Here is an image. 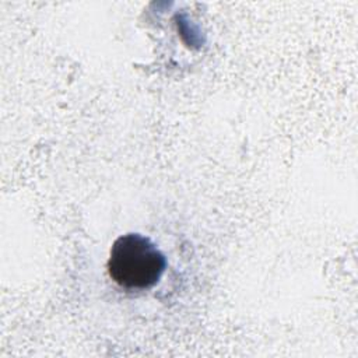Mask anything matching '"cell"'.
Segmentation results:
<instances>
[{
	"label": "cell",
	"mask_w": 358,
	"mask_h": 358,
	"mask_svg": "<svg viewBox=\"0 0 358 358\" xmlns=\"http://www.w3.org/2000/svg\"><path fill=\"white\" fill-rule=\"evenodd\" d=\"M166 267L164 253L145 236L126 234L119 236L109 252L108 273L124 289L154 287Z\"/></svg>",
	"instance_id": "1"
}]
</instances>
